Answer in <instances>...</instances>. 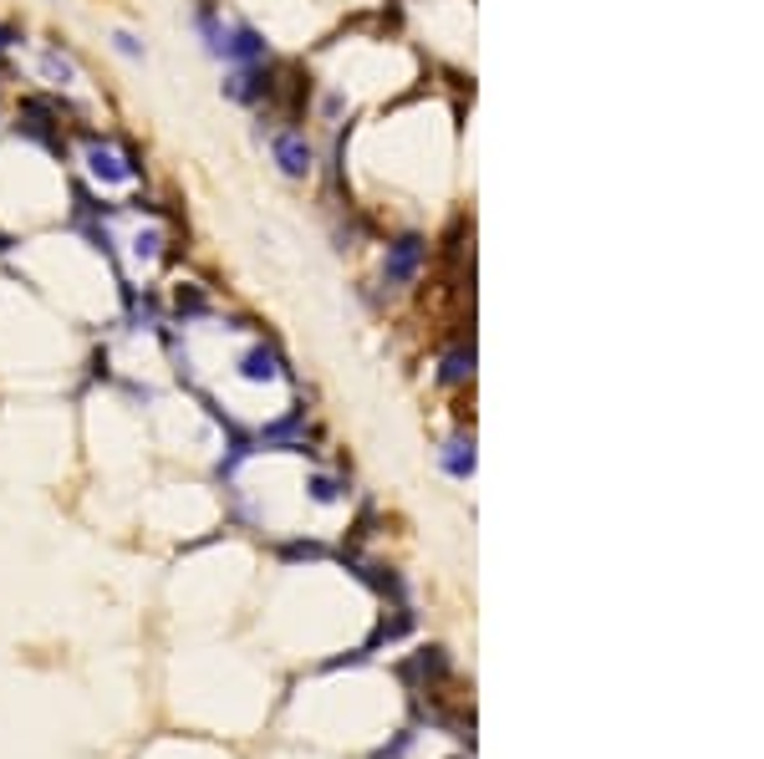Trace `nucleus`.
I'll use <instances>...</instances> for the list:
<instances>
[{"label": "nucleus", "mask_w": 764, "mask_h": 759, "mask_svg": "<svg viewBox=\"0 0 764 759\" xmlns=\"http://www.w3.org/2000/svg\"><path fill=\"white\" fill-rule=\"evenodd\" d=\"M239 377H245V383H275V377H286V367H281V357L261 342V347H251L239 357Z\"/></svg>", "instance_id": "7"}, {"label": "nucleus", "mask_w": 764, "mask_h": 759, "mask_svg": "<svg viewBox=\"0 0 764 759\" xmlns=\"http://www.w3.org/2000/svg\"><path fill=\"white\" fill-rule=\"evenodd\" d=\"M275 555H281V561H326L332 551H326L322 541H286Z\"/></svg>", "instance_id": "10"}, {"label": "nucleus", "mask_w": 764, "mask_h": 759, "mask_svg": "<svg viewBox=\"0 0 764 759\" xmlns=\"http://www.w3.org/2000/svg\"><path fill=\"white\" fill-rule=\"evenodd\" d=\"M408 745H413V735H408V729H403V735H398L393 745H382V749H378V755H372V759H403V749H408Z\"/></svg>", "instance_id": "13"}, {"label": "nucleus", "mask_w": 764, "mask_h": 759, "mask_svg": "<svg viewBox=\"0 0 764 759\" xmlns=\"http://www.w3.org/2000/svg\"><path fill=\"white\" fill-rule=\"evenodd\" d=\"M41 72H47L57 87L77 82V67H72V61H67V57H61V51H47V57H41Z\"/></svg>", "instance_id": "11"}, {"label": "nucleus", "mask_w": 764, "mask_h": 759, "mask_svg": "<svg viewBox=\"0 0 764 759\" xmlns=\"http://www.w3.org/2000/svg\"><path fill=\"white\" fill-rule=\"evenodd\" d=\"M443 470L454 474V480H469V474H474V438H454V444H443Z\"/></svg>", "instance_id": "9"}, {"label": "nucleus", "mask_w": 764, "mask_h": 759, "mask_svg": "<svg viewBox=\"0 0 764 759\" xmlns=\"http://www.w3.org/2000/svg\"><path fill=\"white\" fill-rule=\"evenodd\" d=\"M271 154H275V164H281V174H286V179H306V174L316 169L311 144L301 134H275L271 138Z\"/></svg>", "instance_id": "2"}, {"label": "nucleus", "mask_w": 764, "mask_h": 759, "mask_svg": "<svg viewBox=\"0 0 764 759\" xmlns=\"http://www.w3.org/2000/svg\"><path fill=\"white\" fill-rule=\"evenodd\" d=\"M423 255H429L423 235H403V240H393L388 245V260H382V280H388V286H408V280L419 276Z\"/></svg>", "instance_id": "1"}, {"label": "nucleus", "mask_w": 764, "mask_h": 759, "mask_svg": "<svg viewBox=\"0 0 764 759\" xmlns=\"http://www.w3.org/2000/svg\"><path fill=\"white\" fill-rule=\"evenodd\" d=\"M112 47H118L123 57H144V47H138V41H133L128 31H118V37H112Z\"/></svg>", "instance_id": "15"}, {"label": "nucleus", "mask_w": 764, "mask_h": 759, "mask_svg": "<svg viewBox=\"0 0 764 759\" xmlns=\"http://www.w3.org/2000/svg\"><path fill=\"white\" fill-rule=\"evenodd\" d=\"M474 377V342H459L454 352H443L439 362V383L443 387H464Z\"/></svg>", "instance_id": "8"}, {"label": "nucleus", "mask_w": 764, "mask_h": 759, "mask_svg": "<svg viewBox=\"0 0 764 759\" xmlns=\"http://www.w3.org/2000/svg\"><path fill=\"white\" fill-rule=\"evenodd\" d=\"M174 302H179V312H204V296H199L194 286H189V290L179 286V290H174Z\"/></svg>", "instance_id": "14"}, {"label": "nucleus", "mask_w": 764, "mask_h": 759, "mask_svg": "<svg viewBox=\"0 0 764 759\" xmlns=\"http://www.w3.org/2000/svg\"><path fill=\"white\" fill-rule=\"evenodd\" d=\"M301 428H306V408H291L286 418H275L271 428H261V438H255V444L261 448H301V454H306V438H301Z\"/></svg>", "instance_id": "5"}, {"label": "nucleus", "mask_w": 764, "mask_h": 759, "mask_svg": "<svg viewBox=\"0 0 764 759\" xmlns=\"http://www.w3.org/2000/svg\"><path fill=\"white\" fill-rule=\"evenodd\" d=\"M215 57H229V61H245V67H255V61H265V37L255 31V26H229L225 37H219Z\"/></svg>", "instance_id": "4"}, {"label": "nucleus", "mask_w": 764, "mask_h": 759, "mask_svg": "<svg viewBox=\"0 0 764 759\" xmlns=\"http://www.w3.org/2000/svg\"><path fill=\"white\" fill-rule=\"evenodd\" d=\"M87 169H92V179H102V184H123V179H133L138 174V164H123L118 154H112L108 144H92V154H87Z\"/></svg>", "instance_id": "6"}, {"label": "nucleus", "mask_w": 764, "mask_h": 759, "mask_svg": "<svg viewBox=\"0 0 764 759\" xmlns=\"http://www.w3.org/2000/svg\"><path fill=\"white\" fill-rule=\"evenodd\" d=\"M225 97H235V102H265V97H275V72L271 67H239L225 82Z\"/></svg>", "instance_id": "3"}, {"label": "nucleus", "mask_w": 764, "mask_h": 759, "mask_svg": "<svg viewBox=\"0 0 764 759\" xmlns=\"http://www.w3.org/2000/svg\"><path fill=\"white\" fill-rule=\"evenodd\" d=\"M306 490H311V500H316V505H336V500H342V484H336L332 474H316Z\"/></svg>", "instance_id": "12"}]
</instances>
